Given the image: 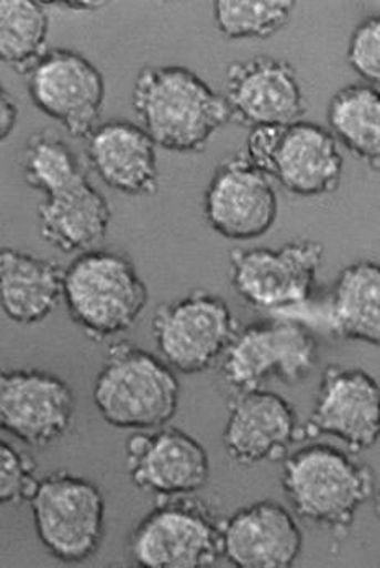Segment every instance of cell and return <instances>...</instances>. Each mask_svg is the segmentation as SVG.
<instances>
[{"instance_id":"cell-1","label":"cell","mask_w":380,"mask_h":568,"mask_svg":"<svg viewBox=\"0 0 380 568\" xmlns=\"http://www.w3.org/2000/svg\"><path fill=\"white\" fill-rule=\"evenodd\" d=\"M132 104L140 126L156 146L170 152H202L232 122L224 95L184 67L140 70Z\"/></svg>"},{"instance_id":"cell-2","label":"cell","mask_w":380,"mask_h":568,"mask_svg":"<svg viewBox=\"0 0 380 568\" xmlns=\"http://www.w3.org/2000/svg\"><path fill=\"white\" fill-rule=\"evenodd\" d=\"M283 488L297 518L346 532L374 496L376 477L369 465L341 448L308 444L284 457Z\"/></svg>"},{"instance_id":"cell-3","label":"cell","mask_w":380,"mask_h":568,"mask_svg":"<svg viewBox=\"0 0 380 568\" xmlns=\"http://www.w3.org/2000/svg\"><path fill=\"white\" fill-rule=\"evenodd\" d=\"M92 399L102 419L116 429L152 430L176 416L181 383L160 357L120 341L109 347Z\"/></svg>"},{"instance_id":"cell-4","label":"cell","mask_w":380,"mask_h":568,"mask_svg":"<svg viewBox=\"0 0 380 568\" xmlns=\"http://www.w3.org/2000/svg\"><path fill=\"white\" fill-rule=\"evenodd\" d=\"M148 287L135 263L112 250H88L64 268L63 301L91 341L123 334L148 306Z\"/></svg>"},{"instance_id":"cell-5","label":"cell","mask_w":380,"mask_h":568,"mask_svg":"<svg viewBox=\"0 0 380 568\" xmlns=\"http://www.w3.org/2000/svg\"><path fill=\"white\" fill-rule=\"evenodd\" d=\"M130 564L142 568H208L222 559V521L195 495L157 496L130 532Z\"/></svg>"},{"instance_id":"cell-6","label":"cell","mask_w":380,"mask_h":568,"mask_svg":"<svg viewBox=\"0 0 380 568\" xmlns=\"http://www.w3.org/2000/svg\"><path fill=\"white\" fill-rule=\"evenodd\" d=\"M246 159L304 197L335 193L345 170L340 143L325 126L305 121L249 129Z\"/></svg>"},{"instance_id":"cell-7","label":"cell","mask_w":380,"mask_h":568,"mask_svg":"<svg viewBox=\"0 0 380 568\" xmlns=\"http://www.w3.org/2000/svg\"><path fill=\"white\" fill-rule=\"evenodd\" d=\"M318 344L310 328L292 317L239 327L218 362L232 395L263 388L267 382L296 385L317 365Z\"/></svg>"},{"instance_id":"cell-8","label":"cell","mask_w":380,"mask_h":568,"mask_svg":"<svg viewBox=\"0 0 380 568\" xmlns=\"http://www.w3.org/2000/svg\"><path fill=\"white\" fill-rule=\"evenodd\" d=\"M41 546L64 564H81L101 549L105 537V499L101 488L76 475H48L29 499Z\"/></svg>"},{"instance_id":"cell-9","label":"cell","mask_w":380,"mask_h":568,"mask_svg":"<svg viewBox=\"0 0 380 568\" xmlns=\"http://www.w3.org/2000/svg\"><path fill=\"white\" fill-rule=\"evenodd\" d=\"M325 246L310 239L280 248H235L229 252V283L248 306L270 313L304 307L314 297Z\"/></svg>"},{"instance_id":"cell-10","label":"cell","mask_w":380,"mask_h":568,"mask_svg":"<svg viewBox=\"0 0 380 568\" xmlns=\"http://www.w3.org/2000/svg\"><path fill=\"white\" fill-rule=\"evenodd\" d=\"M160 358L174 372L197 375L220 362L239 324L227 301L195 290L163 304L152 321Z\"/></svg>"},{"instance_id":"cell-11","label":"cell","mask_w":380,"mask_h":568,"mask_svg":"<svg viewBox=\"0 0 380 568\" xmlns=\"http://www.w3.org/2000/svg\"><path fill=\"white\" fill-rule=\"evenodd\" d=\"M27 77L30 99L39 111L60 122L74 139L91 135L105 104V80L91 60L70 48H54Z\"/></svg>"},{"instance_id":"cell-12","label":"cell","mask_w":380,"mask_h":568,"mask_svg":"<svg viewBox=\"0 0 380 568\" xmlns=\"http://www.w3.org/2000/svg\"><path fill=\"white\" fill-rule=\"evenodd\" d=\"M70 383L43 369H0V430L29 447L60 443L73 426Z\"/></svg>"},{"instance_id":"cell-13","label":"cell","mask_w":380,"mask_h":568,"mask_svg":"<svg viewBox=\"0 0 380 568\" xmlns=\"http://www.w3.org/2000/svg\"><path fill=\"white\" fill-rule=\"evenodd\" d=\"M208 225L228 241H255L276 224L279 197L273 180L246 155L218 164L204 194Z\"/></svg>"},{"instance_id":"cell-14","label":"cell","mask_w":380,"mask_h":568,"mask_svg":"<svg viewBox=\"0 0 380 568\" xmlns=\"http://www.w3.org/2000/svg\"><path fill=\"white\" fill-rule=\"evenodd\" d=\"M380 392L371 373L361 368L328 366L321 375L307 437L331 436L351 452L369 450L378 444Z\"/></svg>"},{"instance_id":"cell-15","label":"cell","mask_w":380,"mask_h":568,"mask_svg":"<svg viewBox=\"0 0 380 568\" xmlns=\"http://www.w3.org/2000/svg\"><path fill=\"white\" fill-rule=\"evenodd\" d=\"M130 480L156 496L195 495L210 478V458L197 439L177 427L135 430L126 439Z\"/></svg>"},{"instance_id":"cell-16","label":"cell","mask_w":380,"mask_h":568,"mask_svg":"<svg viewBox=\"0 0 380 568\" xmlns=\"http://www.w3.org/2000/svg\"><path fill=\"white\" fill-rule=\"evenodd\" d=\"M224 98L232 122L248 129L292 125L307 114L292 64L266 54L229 64Z\"/></svg>"},{"instance_id":"cell-17","label":"cell","mask_w":380,"mask_h":568,"mask_svg":"<svg viewBox=\"0 0 380 568\" xmlns=\"http://www.w3.org/2000/svg\"><path fill=\"white\" fill-rule=\"evenodd\" d=\"M305 437L296 407L279 393L258 388L232 395L224 447L233 464L253 467L279 460Z\"/></svg>"},{"instance_id":"cell-18","label":"cell","mask_w":380,"mask_h":568,"mask_svg":"<svg viewBox=\"0 0 380 568\" xmlns=\"http://www.w3.org/2000/svg\"><path fill=\"white\" fill-rule=\"evenodd\" d=\"M304 550L296 516L283 503L263 499L222 521V559L238 568H289Z\"/></svg>"},{"instance_id":"cell-19","label":"cell","mask_w":380,"mask_h":568,"mask_svg":"<svg viewBox=\"0 0 380 568\" xmlns=\"http://www.w3.org/2000/svg\"><path fill=\"white\" fill-rule=\"evenodd\" d=\"M39 209L41 237L64 253L88 252L107 235L112 209L85 170L44 187Z\"/></svg>"},{"instance_id":"cell-20","label":"cell","mask_w":380,"mask_h":568,"mask_svg":"<svg viewBox=\"0 0 380 568\" xmlns=\"http://www.w3.org/2000/svg\"><path fill=\"white\" fill-rule=\"evenodd\" d=\"M85 155L112 190L129 196H153L160 187L156 143L136 123H99L85 139Z\"/></svg>"},{"instance_id":"cell-21","label":"cell","mask_w":380,"mask_h":568,"mask_svg":"<svg viewBox=\"0 0 380 568\" xmlns=\"http://www.w3.org/2000/svg\"><path fill=\"white\" fill-rule=\"evenodd\" d=\"M63 275L60 263L0 248V307L13 323H41L63 300Z\"/></svg>"},{"instance_id":"cell-22","label":"cell","mask_w":380,"mask_h":568,"mask_svg":"<svg viewBox=\"0 0 380 568\" xmlns=\"http://www.w3.org/2000/svg\"><path fill=\"white\" fill-rule=\"evenodd\" d=\"M325 325L342 341L378 347L380 342V266L352 263L338 275L327 296Z\"/></svg>"},{"instance_id":"cell-23","label":"cell","mask_w":380,"mask_h":568,"mask_svg":"<svg viewBox=\"0 0 380 568\" xmlns=\"http://www.w3.org/2000/svg\"><path fill=\"white\" fill-rule=\"evenodd\" d=\"M328 132L374 173L380 171L379 88L356 82L335 92L327 109Z\"/></svg>"},{"instance_id":"cell-24","label":"cell","mask_w":380,"mask_h":568,"mask_svg":"<svg viewBox=\"0 0 380 568\" xmlns=\"http://www.w3.org/2000/svg\"><path fill=\"white\" fill-rule=\"evenodd\" d=\"M50 12L37 0H0V64L29 74L48 53Z\"/></svg>"},{"instance_id":"cell-25","label":"cell","mask_w":380,"mask_h":568,"mask_svg":"<svg viewBox=\"0 0 380 568\" xmlns=\"http://www.w3.org/2000/svg\"><path fill=\"white\" fill-rule=\"evenodd\" d=\"M294 0H217L214 20L227 40H265L289 26Z\"/></svg>"},{"instance_id":"cell-26","label":"cell","mask_w":380,"mask_h":568,"mask_svg":"<svg viewBox=\"0 0 380 568\" xmlns=\"http://www.w3.org/2000/svg\"><path fill=\"white\" fill-rule=\"evenodd\" d=\"M37 481L33 457L0 440V506L29 503Z\"/></svg>"},{"instance_id":"cell-27","label":"cell","mask_w":380,"mask_h":568,"mask_svg":"<svg viewBox=\"0 0 380 568\" xmlns=\"http://www.w3.org/2000/svg\"><path fill=\"white\" fill-rule=\"evenodd\" d=\"M348 63L364 84L379 88L380 17L369 16L356 27L348 44Z\"/></svg>"},{"instance_id":"cell-28","label":"cell","mask_w":380,"mask_h":568,"mask_svg":"<svg viewBox=\"0 0 380 568\" xmlns=\"http://www.w3.org/2000/svg\"><path fill=\"white\" fill-rule=\"evenodd\" d=\"M19 122V105L0 81V143L6 142Z\"/></svg>"}]
</instances>
